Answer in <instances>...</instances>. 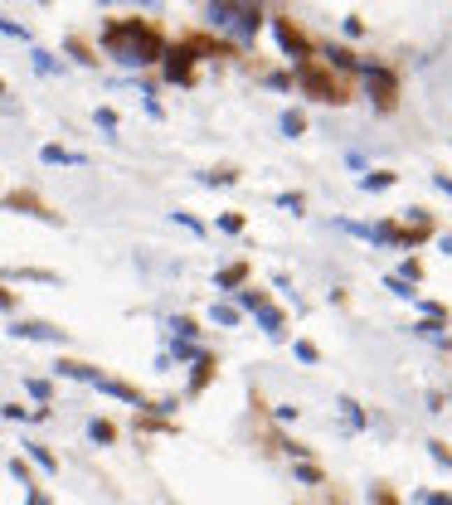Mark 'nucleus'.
Segmentation results:
<instances>
[{
	"label": "nucleus",
	"mask_w": 452,
	"mask_h": 505,
	"mask_svg": "<svg viewBox=\"0 0 452 505\" xmlns=\"http://www.w3.org/2000/svg\"><path fill=\"white\" fill-rule=\"evenodd\" d=\"M428 447H433V462H438V467H452V452H448V442H428Z\"/></svg>",
	"instance_id": "26"
},
{
	"label": "nucleus",
	"mask_w": 452,
	"mask_h": 505,
	"mask_svg": "<svg viewBox=\"0 0 452 505\" xmlns=\"http://www.w3.org/2000/svg\"><path fill=\"white\" fill-rule=\"evenodd\" d=\"M370 98L379 112H394L399 107V78L389 73V68H379V64H370Z\"/></svg>",
	"instance_id": "4"
},
{
	"label": "nucleus",
	"mask_w": 452,
	"mask_h": 505,
	"mask_svg": "<svg viewBox=\"0 0 452 505\" xmlns=\"http://www.w3.org/2000/svg\"><path fill=\"white\" fill-rule=\"evenodd\" d=\"M238 306H243V311H263V306H268V292H258V287H238Z\"/></svg>",
	"instance_id": "13"
},
{
	"label": "nucleus",
	"mask_w": 452,
	"mask_h": 505,
	"mask_svg": "<svg viewBox=\"0 0 452 505\" xmlns=\"http://www.w3.org/2000/svg\"><path fill=\"white\" fill-rule=\"evenodd\" d=\"M210 379H214V360H210V355H200V360H195V379H190V389L200 394Z\"/></svg>",
	"instance_id": "12"
},
{
	"label": "nucleus",
	"mask_w": 452,
	"mask_h": 505,
	"mask_svg": "<svg viewBox=\"0 0 452 505\" xmlns=\"http://www.w3.org/2000/svg\"><path fill=\"white\" fill-rule=\"evenodd\" d=\"M39 156H44L49 166H88V156H83V151H68V146H44Z\"/></svg>",
	"instance_id": "9"
},
{
	"label": "nucleus",
	"mask_w": 452,
	"mask_h": 505,
	"mask_svg": "<svg viewBox=\"0 0 452 505\" xmlns=\"http://www.w3.org/2000/svg\"><path fill=\"white\" fill-rule=\"evenodd\" d=\"M297 355H302V360H307V365H316V360H321V355H316V345H312V340H297Z\"/></svg>",
	"instance_id": "30"
},
{
	"label": "nucleus",
	"mask_w": 452,
	"mask_h": 505,
	"mask_svg": "<svg viewBox=\"0 0 452 505\" xmlns=\"http://www.w3.org/2000/svg\"><path fill=\"white\" fill-rule=\"evenodd\" d=\"M331 68H360V59H355L345 44H331Z\"/></svg>",
	"instance_id": "16"
},
{
	"label": "nucleus",
	"mask_w": 452,
	"mask_h": 505,
	"mask_svg": "<svg viewBox=\"0 0 452 505\" xmlns=\"http://www.w3.org/2000/svg\"><path fill=\"white\" fill-rule=\"evenodd\" d=\"M175 355H185V360H200V345H195V340H175Z\"/></svg>",
	"instance_id": "29"
},
{
	"label": "nucleus",
	"mask_w": 452,
	"mask_h": 505,
	"mask_svg": "<svg viewBox=\"0 0 452 505\" xmlns=\"http://www.w3.org/2000/svg\"><path fill=\"white\" fill-rule=\"evenodd\" d=\"M10 335H20V340H64V330H54V325H44V321H15L10 325Z\"/></svg>",
	"instance_id": "8"
},
{
	"label": "nucleus",
	"mask_w": 452,
	"mask_h": 505,
	"mask_svg": "<svg viewBox=\"0 0 452 505\" xmlns=\"http://www.w3.org/2000/svg\"><path fill=\"white\" fill-rule=\"evenodd\" d=\"M161 59H166V78H170V83H195V49H190V44H175V49H166Z\"/></svg>",
	"instance_id": "5"
},
{
	"label": "nucleus",
	"mask_w": 452,
	"mask_h": 505,
	"mask_svg": "<svg viewBox=\"0 0 452 505\" xmlns=\"http://www.w3.org/2000/svg\"><path fill=\"white\" fill-rule=\"evenodd\" d=\"M205 180H210V185H233V180H238V170H210Z\"/></svg>",
	"instance_id": "25"
},
{
	"label": "nucleus",
	"mask_w": 452,
	"mask_h": 505,
	"mask_svg": "<svg viewBox=\"0 0 452 505\" xmlns=\"http://www.w3.org/2000/svg\"><path fill=\"white\" fill-rule=\"evenodd\" d=\"M103 394H112V399H122V404H136V408H146V394L141 389H131V384H122V379H108V374H98L93 379Z\"/></svg>",
	"instance_id": "7"
},
{
	"label": "nucleus",
	"mask_w": 452,
	"mask_h": 505,
	"mask_svg": "<svg viewBox=\"0 0 452 505\" xmlns=\"http://www.w3.org/2000/svg\"><path fill=\"white\" fill-rule=\"evenodd\" d=\"M0 29H5L10 39H29V29H24V24H15V20H0Z\"/></svg>",
	"instance_id": "31"
},
{
	"label": "nucleus",
	"mask_w": 452,
	"mask_h": 505,
	"mask_svg": "<svg viewBox=\"0 0 452 505\" xmlns=\"http://www.w3.org/2000/svg\"><path fill=\"white\" fill-rule=\"evenodd\" d=\"M29 59H34V68H39V73H59V59H54V54H44V49H34Z\"/></svg>",
	"instance_id": "19"
},
{
	"label": "nucleus",
	"mask_w": 452,
	"mask_h": 505,
	"mask_svg": "<svg viewBox=\"0 0 452 505\" xmlns=\"http://www.w3.org/2000/svg\"><path fill=\"white\" fill-rule=\"evenodd\" d=\"M428 505H452V496H428Z\"/></svg>",
	"instance_id": "41"
},
{
	"label": "nucleus",
	"mask_w": 452,
	"mask_h": 505,
	"mask_svg": "<svg viewBox=\"0 0 452 505\" xmlns=\"http://www.w3.org/2000/svg\"><path fill=\"white\" fill-rule=\"evenodd\" d=\"M389 185H394V170H370L360 180V190H389Z\"/></svg>",
	"instance_id": "14"
},
{
	"label": "nucleus",
	"mask_w": 452,
	"mask_h": 505,
	"mask_svg": "<svg viewBox=\"0 0 452 505\" xmlns=\"http://www.w3.org/2000/svg\"><path fill=\"white\" fill-rule=\"evenodd\" d=\"M219 228H224V233H243V214H224Z\"/></svg>",
	"instance_id": "27"
},
{
	"label": "nucleus",
	"mask_w": 452,
	"mask_h": 505,
	"mask_svg": "<svg viewBox=\"0 0 452 505\" xmlns=\"http://www.w3.org/2000/svg\"><path fill=\"white\" fill-rule=\"evenodd\" d=\"M243 282H248V263H233V268L219 272V287H224V292H238Z\"/></svg>",
	"instance_id": "10"
},
{
	"label": "nucleus",
	"mask_w": 452,
	"mask_h": 505,
	"mask_svg": "<svg viewBox=\"0 0 452 505\" xmlns=\"http://www.w3.org/2000/svg\"><path fill=\"white\" fill-rule=\"evenodd\" d=\"M29 394H34V399H49V394H54V389H49V384H44V379H29Z\"/></svg>",
	"instance_id": "35"
},
{
	"label": "nucleus",
	"mask_w": 452,
	"mask_h": 505,
	"mask_svg": "<svg viewBox=\"0 0 452 505\" xmlns=\"http://www.w3.org/2000/svg\"><path fill=\"white\" fill-rule=\"evenodd\" d=\"M438 190H443V195H452V175H438Z\"/></svg>",
	"instance_id": "39"
},
{
	"label": "nucleus",
	"mask_w": 452,
	"mask_h": 505,
	"mask_svg": "<svg viewBox=\"0 0 452 505\" xmlns=\"http://www.w3.org/2000/svg\"><path fill=\"white\" fill-rule=\"evenodd\" d=\"M253 316H258V321L268 325V335H282V330H287V321H282V311H277L272 302L263 306V311H253Z\"/></svg>",
	"instance_id": "11"
},
{
	"label": "nucleus",
	"mask_w": 452,
	"mask_h": 505,
	"mask_svg": "<svg viewBox=\"0 0 452 505\" xmlns=\"http://www.w3.org/2000/svg\"><path fill=\"white\" fill-rule=\"evenodd\" d=\"M170 325H175V330H180V340H195V335H200V325H195V321H190V316H175V321H170Z\"/></svg>",
	"instance_id": "20"
},
{
	"label": "nucleus",
	"mask_w": 452,
	"mask_h": 505,
	"mask_svg": "<svg viewBox=\"0 0 452 505\" xmlns=\"http://www.w3.org/2000/svg\"><path fill=\"white\" fill-rule=\"evenodd\" d=\"M0 311H15V292H10L5 282H0Z\"/></svg>",
	"instance_id": "38"
},
{
	"label": "nucleus",
	"mask_w": 452,
	"mask_h": 505,
	"mask_svg": "<svg viewBox=\"0 0 452 505\" xmlns=\"http://www.w3.org/2000/svg\"><path fill=\"white\" fill-rule=\"evenodd\" d=\"M340 408H345V423H350V427H360V423H365V413H360L355 399H340Z\"/></svg>",
	"instance_id": "22"
},
{
	"label": "nucleus",
	"mask_w": 452,
	"mask_h": 505,
	"mask_svg": "<svg viewBox=\"0 0 452 505\" xmlns=\"http://www.w3.org/2000/svg\"><path fill=\"white\" fill-rule=\"evenodd\" d=\"M297 476H302L307 486H316V481H321V471H316V467H297Z\"/></svg>",
	"instance_id": "37"
},
{
	"label": "nucleus",
	"mask_w": 452,
	"mask_h": 505,
	"mask_svg": "<svg viewBox=\"0 0 452 505\" xmlns=\"http://www.w3.org/2000/svg\"><path fill=\"white\" fill-rule=\"evenodd\" d=\"M389 287H394V297H409V302L418 297V292H414V282H404V277H389Z\"/></svg>",
	"instance_id": "24"
},
{
	"label": "nucleus",
	"mask_w": 452,
	"mask_h": 505,
	"mask_svg": "<svg viewBox=\"0 0 452 505\" xmlns=\"http://www.w3.org/2000/svg\"><path fill=\"white\" fill-rule=\"evenodd\" d=\"M277 204H282V209H292V214H302V209H307L302 195H277Z\"/></svg>",
	"instance_id": "28"
},
{
	"label": "nucleus",
	"mask_w": 452,
	"mask_h": 505,
	"mask_svg": "<svg viewBox=\"0 0 452 505\" xmlns=\"http://www.w3.org/2000/svg\"><path fill=\"white\" fill-rule=\"evenodd\" d=\"M272 34H277V44L287 49V59H292V64L312 59V39H307V34H302V29L287 20V15H277V20H272Z\"/></svg>",
	"instance_id": "3"
},
{
	"label": "nucleus",
	"mask_w": 452,
	"mask_h": 505,
	"mask_svg": "<svg viewBox=\"0 0 452 505\" xmlns=\"http://www.w3.org/2000/svg\"><path fill=\"white\" fill-rule=\"evenodd\" d=\"M10 471H15V476H20V481H24V486H34V481H29V467H24V462H20V457H15V462H10Z\"/></svg>",
	"instance_id": "36"
},
{
	"label": "nucleus",
	"mask_w": 452,
	"mask_h": 505,
	"mask_svg": "<svg viewBox=\"0 0 452 505\" xmlns=\"http://www.w3.org/2000/svg\"><path fill=\"white\" fill-rule=\"evenodd\" d=\"M282 131H287V136H302V131H307V117H302V112H282Z\"/></svg>",
	"instance_id": "18"
},
{
	"label": "nucleus",
	"mask_w": 452,
	"mask_h": 505,
	"mask_svg": "<svg viewBox=\"0 0 452 505\" xmlns=\"http://www.w3.org/2000/svg\"><path fill=\"white\" fill-rule=\"evenodd\" d=\"M414 330H418V335H428V340H433V335H438V330H443V321H418V325H414Z\"/></svg>",
	"instance_id": "34"
},
{
	"label": "nucleus",
	"mask_w": 452,
	"mask_h": 505,
	"mask_svg": "<svg viewBox=\"0 0 452 505\" xmlns=\"http://www.w3.org/2000/svg\"><path fill=\"white\" fill-rule=\"evenodd\" d=\"M103 49L126 68H146V64H156L166 54V39H161V29L151 20H112L103 29Z\"/></svg>",
	"instance_id": "1"
},
{
	"label": "nucleus",
	"mask_w": 452,
	"mask_h": 505,
	"mask_svg": "<svg viewBox=\"0 0 452 505\" xmlns=\"http://www.w3.org/2000/svg\"><path fill=\"white\" fill-rule=\"evenodd\" d=\"M5 209H24V214H34V219H49V224H59V214H54L49 204L39 200V195H24V190H20V195H5Z\"/></svg>",
	"instance_id": "6"
},
{
	"label": "nucleus",
	"mask_w": 452,
	"mask_h": 505,
	"mask_svg": "<svg viewBox=\"0 0 452 505\" xmlns=\"http://www.w3.org/2000/svg\"><path fill=\"white\" fill-rule=\"evenodd\" d=\"M374 501H379V505H394V496H389V491H374Z\"/></svg>",
	"instance_id": "40"
},
{
	"label": "nucleus",
	"mask_w": 452,
	"mask_h": 505,
	"mask_svg": "<svg viewBox=\"0 0 452 505\" xmlns=\"http://www.w3.org/2000/svg\"><path fill=\"white\" fill-rule=\"evenodd\" d=\"M88 432H93V442H117V427L108 423V418H93V423H88Z\"/></svg>",
	"instance_id": "15"
},
{
	"label": "nucleus",
	"mask_w": 452,
	"mask_h": 505,
	"mask_svg": "<svg viewBox=\"0 0 452 505\" xmlns=\"http://www.w3.org/2000/svg\"><path fill=\"white\" fill-rule=\"evenodd\" d=\"M399 277H404V282H418V277H423V263H418V258H409V263H404V272H399Z\"/></svg>",
	"instance_id": "23"
},
{
	"label": "nucleus",
	"mask_w": 452,
	"mask_h": 505,
	"mask_svg": "<svg viewBox=\"0 0 452 505\" xmlns=\"http://www.w3.org/2000/svg\"><path fill=\"white\" fill-rule=\"evenodd\" d=\"M210 316H214L219 325H238V306H214Z\"/></svg>",
	"instance_id": "21"
},
{
	"label": "nucleus",
	"mask_w": 452,
	"mask_h": 505,
	"mask_svg": "<svg viewBox=\"0 0 452 505\" xmlns=\"http://www.w3.org/2000/svg\"><path fill=\"white\" fill-rule=\"evenodd\" d=\"M68 54H78L83 64H93V54H88V44H83V39H68Z\"/></svg>",
	"instance_id": "33"
},
{
	"label": "nucleus",
	"mask_w": 452,
	"mask_h": 505,
	"mask_svg": "<svg viewBox=\"0 0 452 505\" xmlns=\"http://www.w3.org/2000/svg\"><path fill=\"white\" fill-rule=\"evenodd\" d=\"M0 98H5V83H0Z\"/></svg>",
	"instance_id": "43"
},
{
	"label": "nucleus",
	"mask_w": 452,
	"mask_h": 505,
	"mask_svg": "<svg viewBox=\"0 0 452 505\" xmlns=\"http://www.w3.org/2000/svg\"><path fill=\"white\" fill-rule=\"evenodd\" d=\"M98 126H108V131H117V112H112V107H98Z\"/></svg>",
	"instance_id": "32"
},
{
	"label": "nucleus",
	"mask_w": 452,
	"mask_h": 505,
	"mask_svg": "<svg viewBox=\"0 0 452 505\" xmlns=\"http://www.w3.org/2000/svg\"><path fill=\"white\" fill-rule=\"evenodd\" d=\"M24 447H29V457H34L44 471H59V462H54V452H49V447H39V442H24Z\"/></svg>",
	"instance_id": "17"
},
{
	"label": "nucleus",
	"mask_w": 452,
	"mask_h": 505,
	"mask_svg": "<svg viewBox=\"0 0 452 505\" xmlns=\"http://www.w3.org/2000/svg\"><path fill=\"white\" fill-rule=\"evenodd\" d=\"M443 253H448V258H452V233H448V238H443Z\"/></svg>",
	"instance_id": "42"
},
{
	"label": "nucleus",
	"mask_w": 452,
	"mask_h": 505,
	"mask_svg": "<svg viewBox=\"0 0 452 505\" xmlns=\"http://www.w3.org/2000/svg\"><path fill=\"white\" fill-rule=\"evenodd\" d=\"M297 83H302L307 98H316V102H331V107L350 102V88L336 78V68H326L321 59H302L297 64Z\"/></svg>",
	"instance_id": "2"
}]
</instances>
